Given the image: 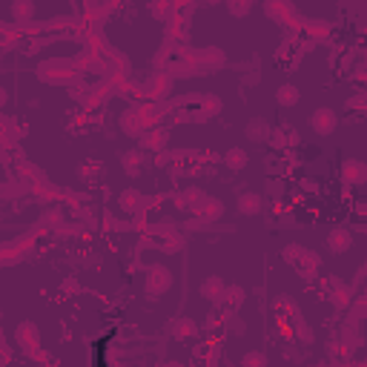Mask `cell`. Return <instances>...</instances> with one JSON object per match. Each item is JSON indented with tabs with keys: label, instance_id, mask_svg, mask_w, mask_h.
Here are the masks:
<instances>
[{
	"label": "cell",
	"instance_id": "cell-4",
	"mask_svg": "<svg viewBox=\"0 0 367 367\" xmlns=\"http://www.w3.org/2000/svg\"><path fill=\"white\" fill-rule=\"evenodd\" d=\"M278 100H281V103H296V100H298V92L293 89V86H281V92H278Z\"/></svg>",
	"mask_w": 367,
	"mask_h": 367
},
{
	"label": "cell",
	"instance_id": "cell-3",
	"mask_svg": "<svg viewBox=\"0 0 367 367\" xmlns=\"http://www.w3.org/2000/svg\"><path fill=\"white\" fill-rule=\"evenodd\" d=\"M227 164H230L233 170H241L244 164H247V158H244V152H241V149H233V152L227 155Z\"/></svg>",
	"mask_w": 367,
	"mask_h": 367
},
{
	"label": "cell",
	"instance_id": "cell-1",
	"mask_svg": "<svg viewBox=\"0 0 367 367\" xmlns=\"http://www.w3.org/2000/svg\"><path fill=\"white\" fill-rule=\"evenodd\" d=\"M333 126H336V115H333L330 109H319V112L313 115V129L316 132L327 135V132H333Z\"/></svg>",
	"mask_w": 367,
	"mask_h": 367
},
{
	"label": "cell",
	"instance_id": "cell-2",
	"mask_svg": "<svg viewBox=\"0 0 367 367\" xmlns=\"http://www.w3.org/2000/svg\"><path fill=\"white\" fill-rule=\"evenodd\" d=\"M261 209V198L258 195H244L241 198V213L252 215V213H258Z\"/></svg>",
	"mask_w": 367,
	"mask_h": 367
},
{
	"label": "cell",
	"instance_id": "cell-5",
	"mask_svg": "<svg viewBox=\"0 0 367 367\" xmlns=\"http://www.w3.org/2000/svg\"><path fill=\"white\" fill-rule=\"evenodd\" d=\"M3 100H6V95H3V89H0V103H3Z\"/></svg>",
	"mask_w": 367,
	"mask_h": 367
}]
</instances>
